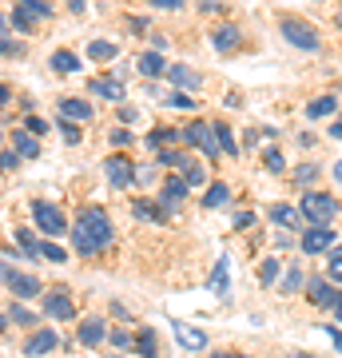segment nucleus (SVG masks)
<instances>
[{"label": "nucleus", "instance_id": "nucleus-1", "mask_svg": "<svg viewBox=\"0 0 342 358\" xmlns=\"http://www.w3.org/2000/svg\"><path fill=\"white\" fill-rule=\"evenodd\" d=\"M112 243V223L100 207H80L76 223H72V247L80 255H100Z\"/></svg>", "mask_w": 342, "mask_h": 358}, {"label": "nucleus", "instance_id": "nucleus-2", "mask_svg": "<svg viewBox=\"0 0 342 358\" xmlns=\"http://www.w3.org/2000/svg\"><path fill=\"white\" fill-rule=\"evenodd\" d=\"M303 215L315 223V227H330V219L339 215V203H334V195L327 192H306L303 195Z\"/></svg>", "mask_w": 342, "mask_h": 358}, {"label": "nucleus", "instance_id": "nucleus-3", "mask_svg": "<svg viewBox=\"0 0 342 358\" xmlns=\"http://www.w3.org/2000/svg\"><path fill=\"white\" fill-rule=\"evenodd\" d=\"M283 36L291 40L299 52H315L318 48V32H315V24H306V20H299V16H287L283 20Z\"/></svg>", "mask_w": 342, "mask_h": 358}, {"label": "nucleus", "instance_id": "nucleus-4", "mask_svg": "<svg viewBox=\"0 0 342 358\" xmlns=\"http://www.w3.org/2000/svg\"><path fill=\"white\" fill-rule=\"evenodd\" d=\"M32 219H36V227L44 231V235H64V231H68L64 211L56 203H44V199H36V203H32Z\"/></svg>", "mask_w": 342, "mask_h": 358}, {"label": "nucleus", "instance_id": "nucleus-5", "mask_svg": "<svg viewBox=\"0 0 342 358\" xmlns=\"http://www.w3.org/2000/svg\"><path fill=\"white\" fill-rule=\"evenodd\" d=\"M183 143H191V148H199L203 155H211L215 159L219 155V140H215V124H191V128H183Z\"/></svg>", "mask_w": 342, "mask_h": 358}, {"label": "nucleus", "instance_id": "nucleus-6", "mask_svg": "<svg viewBox=\"0 0 342 358\" xmlns=\"http://www.w3.org/2000/svg\"><path fill=\"white\" fill-rule=\"evenodd\" d=\"M44 315H48V319L68 322L72 315H76V303H72V294H68V291H48V294H44Z\"/></svg>", "mask_w": 342, "mask_h": 358}, {"label": "nucleus", "instance_id": "nucleus-7", "mask_svg": "<svg viewBox=\"0 0 342 358\" xmlns=\"http://www.w3.org/2000/svg\"><path fill=\"white\" fill-rule=\"evenodd\" d=\"M4 287L13 291V299H40V294H44V287H40L36 275H20V271H13Z\"/></svg>", "mask_w": 342, "mask_h": 358}, {"label": "nucleus", "instance_id": "nucleus-8", "mask_svg": "<svg viewBox=\"0 0 342 358\" xmlns=\"http://www.w3.org/2000/svg\"><path fill=\"white\" fill-rule=\"evenodd\" d=\"M104 171H108V183H112V187H127V183L136 179V167H131V159H124V155L104 159Z\"/></svg>", "mask_w": 342, "mask_h": 358}, {"label": "nucleus", "instance_id": "nucleus-9", "mask_svg": "<svg viewBox=\"0 0 342 358\" xmlns=\"http://www.w3.org/2000/svg\"><path fill=\"white\" fill-rule=\"evenodd\" d=\"M334 247V231L330 227H311L303 235V251L306 255H322V251H330Z\"/></svg>", "mask_w": 342, "mask_h": 358}, {"label": "nucleus", "instance_id": "nucleus-10", "mask_svg": "<svg viewBox=\"0 0 342 358\" xmlns=\"http://www.w3.org/2000/svg\"><path fill=\"white\" fill-rule=\"evenodd\" d=\"M306 294H311L315 307H334V303H339V291L330 287V279H311L306 282Z\"/></svg>", "mask_w": 342, "mask_h": 358}, {"label": "nucleus", "instance_id": "nucleus-11", "mask_svg": "<svg viewBox=\"0 0 342 358\" xmlns=\"http://www.w3.org/2000/svg\"><path fill=\"white\" fill-rule=\"evenodd\" d=\"M171 331H176V343L183 346V350H203V346H207V334L195 331V327H187V322H176Z\"/></svg>", "mask_w": 342, "mask_h": 358}, {"label": "nucleus", "instance_id": "nucleus-12", "mask_svg": "<svg viewBox=\"0 0 342 358\" xmlns=\"http://www.w3.org/2000/svg\"><path fill=\"white\" fill-rule=\"evenodd\" d=\"M88 88H92V96H100V100H124V84L112 80V76H96Z\"/></svg>", "mask_w": 342, "mask_h": 358}, {"label": "nucleus", "instance_id": "nucleus-13", "mask_svg": "<svg viewBox=\"0 0 342 358\" xmlns=\"http://www.w3.org/2000/svg\"><path fill=\"white\" fill-rule=\"evenodd\" d=\"M187 192H191V187H187V179H183V176L164 179V203L167 207H179L183 199H187Z\"/></svg>", "mask_w": 342, "mask_h": 358}, {"label": "nucleus", "instance_id": "nucleus-14", "mask_svg": "<svg viewBox=\"0 0 342 358\" xmlns=\"http://www.w3.org/2000/svg\"><path fill=\"white\" fill-rule=\"evenodd\" d=\"M271 219H275V223H279V227H299V223H303V207H287V203H275L271 207Z\"/></svg>", "mask_w": 342, "mask_h": 358}, {"label": "nucleus", "instance_id": "nucleus-15", "mask_svg": "<svg viewBox=\"0 0 342 358\" xmlns=\"http://www.w3.org/2000/svg\"><path fill=\"white\" fill-rule=\"evenodd\" d=\"M167 80H171V84H176V88H199V76H195V72H191L187 64H171L164 72Z\"/></svg>", "mask_w": 342, "mask_h": 358}, {"label": "nucleus", "instance_id": "nucleus-16", "mask_svg": "<svg viewBox=\"0 0 342 358\" xmlns=\"http://www.w3.org/2000/svg\"><path fill=\"white\" fill-rule=\"evenodd\" d=\"M48 350H56V334L52 331H36L24 343V355H48Z\"/></svg>", "mask_w": 342, "mask_h": 358}, {"label": "nucleus", "instance_id": "nucleus-17", "mask_svg": "<svg viewBox=\"0 0 342 358\" xmlns=\"http://www.w3.org/2000/svg\"><path fill=\"white\" fill-rule=\"evenodd\" d=\"M104 338H108V327H104L100 319H88L84 327H80V343L84 346H100Z\"/></svg>", "mask_w": 342, "mask_h": 358}, {"label": "nucleus", "instance_id": "nucleus-18", "mask_svg": "<svg viewBox=\"0 0 342 358\" xmlns=\"http://www.w3.org/2000/svg\"><path fill=\"white\" fill-rule=\"evenodd\" d=\"M13 143H16V155H20V159H36V155H40V143H36L32 131H16Z\"/></svg>", "mask_w": 342, "mask_h": 358}, {"label": "nucleus", "instance_id": "nucleus-19", "mask_svg": "<svg viewBox=\"0 0 342 358\" xmlns=\"http://www.w3.org/2000/svg\"><path fill=\"white\" fill-rule=\"evenodd\" d=\"M60 115L64 120H92V108H88V100H60Z\"/></svg>", "mask_w": 342, "mask_h": 358}, {"label": "nucleus", "instance_id": "nucleus-20", "mask_svg": "<svg viewBox=\"0 0 342 358\" xmlns=\"http://www.w3.org/2000/svg\"><path fill=\"white\" fill-rule=\"evenodd\" d=\"M16 13H24L28 20H48L52 8L44 4V0H16Z\"/></svg>", "mask_w": 342, "mask_h": 358}, {"label": "nucleus", "instance_id": "nucleus-21", "mask_svg": "<svg viewBox=\"0 0 342 358\" xmlns=\"http://www.w3.org/2000/svg\"><path fill=\"white\" fill-rule=\"evenodd\" d=\"M227 199H231L227 183H211V187H207V195H203V207H207V211H215V207H223Z\"/></svg>", "mask_w": 342, "mask_h": 358}, {"label": "nucleus", "instance_id": "nucleus-22", "mask_svg": "<svg viewBox=\"0 0 342 358\" xmlns=\"http://www.w3.org/2000/svg\"><path fill=\"white\" fill-rule=\"evenodd\" d=\"M131 211H136L140 219H152V223H164V219H167V207H164V203L152 207L148 199H136V203H131Z\"/></svg>", "mask_w": 342, "mask_h": 358}, {"label": "nucleus", "instance_id": "nucleus-23", "mask_svg": "<svg viewBox=\"0 0 342 358\" xmlns=\"http://www.w3.org/2000/svg\"><path fill=\"white\" fill-rule=\"evenodd\" d=\"M140 72H143V76H164V72H167L164 56H159V52H143V56H140Z\"/></svg>", "mask_w": 342, "mask_h": 358}, {"label": "nucleus", "instance_id": "nucleus-24", "mask_svg": "<svg viewBox=\"0 0 342 358\" xmlns=\"http://www.w3.org/2000/svg\"><path fill=\"white\" fill-rule=\"evenodd\" d=\"M115 52H120V48H115V44H108V40H92V44H88V56L96 60V64H104V60H115Z\"/></svg>", "mask_w": 342, "mask_h": 358}, {"label": "nucleus", "instance_id": "nucleus-25", "mask_svg": "<svg viewBox=\"0 0 342 358\" xmlns=\"http://www.w3.org/2000/svg\"><path fill=\"white\" fill-rule=\"evenodd\" d=\"M179 171H183V179H187V187H207V167H199V164H191L187 159Z\"/></svg>", "mask_w": 342, "mask_h": 358}, {"label": "nucleus", "instance_id": "nucleus-26", "mask_svg": "<svg viewBox=\"0 0 342 358\" xmlns=\"http://www.w3.org/2000/svg\"><path fill=\"white\" fill-rule=\"evenodd\" d=\"M279 291H283V294H294V291H303V271L294 267V263L287 267V275H283V282H279Z\"/></svg>", "mask_w": 342, "mask_h": 358}, {"label": "nucleus", "instance_id": "nucleus-27", "mask_svg": "<svg viewBox=\"0 0 342 358\" xmlns=\"http://www.w3.org/2000/svg\"><path fill=\"white\" fill-rule=\"evenodd\" d=\"M330 112H334V96H318V100H311V108H306L311 120H327Z\"/></svg>", "mask_w": 342, "mask_h": 358}, {"label": "nucleus", "instance_id": "nucleus-28", "mask_svg": "<svg viewBox=\"0 0 342 358\" xmlns=\"http://www.w3.org/2000/svg\"><path fill=\"white\" fill-rule=\"evenodd\" d=\"M215 140H219V152L239 155V143H235V136H231V128H227V124H215Z\"/></svg>", "mask_w": 342, "mask_h": 358}, {"label": "nucleus", "instance_id": "nucleus-29", "mask_svg": "<svg viewBox=\"0 0 342 358\" xmlns=\"http://www.w3.org/2000/svg\"><path fill=\"white\" fill-rule=\"evenodd\" d=\"M179 136H183V131H171V128H155L152 136H148V143H152L155 152H159V148H171V143H176Z\"/></svg>", "mask_w": 342, "mask_h": 358}, {"label": "nucleus", "instance_id": "nucleus-30", "mask_svg": "<svg viewBox=\"0 0 342 358\" xmlns=\"http://www.w3.org/2000/svg\"><path fill=\"white\" fill-rule=\"evenodd\" d=\"M52 72H80V56H72V52H56V56H52Z\"/></svg>", "mask_w": 342, "mask_h": 358}, {"label": "nucleus", "instance_id": "nucleus-31", "mask_svg": "<svg viewBox=\"0 0 342 358\" xmlns=\"http://www.w3.org/2000/svg\"><path fill=\"white\" fill-rule=\"evenodd\" d=\"M327 279L330 282H342V247H330V255H327Z\"/></svg>", "mask_w": 342, "mask_h": 358}, {"label": "nucleus", "instance_id": "nucleus-32", "mask_svg": "<svg viewBox=\"0 0 342 358\" xmlns=\"http://www.w3.org/2000/svg\"><path fill=\"white\" fill-rule=\"evenodd\" d=\"M235 44H239V28H235V24H227V28H219V32H215V48L219 52L235 48Z\"/></svg>", "mask_w": 342, "mask_h": 358}, {"label": "nucleus", "instance_id": "nucleus-33", "mask_svg": "<svg viewBox=\"0 0 342 358\" xmlns=\"http://www.w3.org/2000/svg\"><path fill=\"white\" fill-rule=\"evenodd\" d=\"M227 267H231L227 259H219V263H215V271H211V291H215V294H223V291H227Z\"/></svg>", "mask_w": 342, "mask_h": 358}, {"label": "nucleus", "instance_id": "nucleus-34", "mask_svg": "<svg viewBox=\"0 0 342 358\" xmlns=\"http://www.w3.org/2000/svg\"><path fill=\"white\" fill-rule=\"evenodd\" d=\"M136 346H140L143 358H159V355H155V331H140V334H136Z\"/></svg>", "mask_w": 342, "mask_h": 358}, {"label": "nucleus", "instance_id": "nucleus-35", "mask_svg": "<svg viewBox=\"0 0 342 358\" xmlns=\"http://www.w3.org/2000/svg\"><path fill=\"white\" fill-rule=\"evenodd\" d=\"M8 322H20V327H36V315H32V310H24L20 303H13V307H8Z\"/></svg>", "mask_w": 342, "mask_h": 358}, {"label": "nucleus", "instance_id": "nucleus-36", "mask_svg": "<svg viewBox=\"0 0 342 358\" xmlns=\"http://www.w3.org/2000/svg\"><path fill=\"white\" fill-rule=\"evenodd\" d=\"M36 255L48 259V263H64V259H68V251H64V247H56V243H40Z\"/></svg>", "mask_w": 342, "mask_h": 358}, {"label": "nucleus", "instance_id": "nucleus-37", "mask_svg": "<svg viewBox=\"0 0 342 358\" xmlns=\"http://www.w3.org/2000/svg\"><path fill=\"white\" fill-rule=\"evenodd\" d=\"M155 159H159L164 167H183V164H187V155L171 152V148H159V152H155Z\"/></svg>", "mask_w": 342, "mask_h": 358}, {"label": "nucleus", "instance_id": "nucleus-38", "mask_svg": "<svg viewBox=\"0 0 342 358\" xmlns=\"http://www.w3.org/2000/svg\"><path fill=\"white\" fill-rule=\"evenodd\" d=\"M275 279H279V263H275V259H266L263 267H259V282H263V287H271Z\"/></svg>", "mask_w": 342, "mask_h": 358}, {"label": "nucleus", "instance_id": "nucleus-39", "mask_svg": "<svg viewBox=\"0 0 342 358\" xmlns=\"http://www.w3.org/2000/svg\"><path fill=\"white\" fill-rule=\"evenodd\" d=\"M315 179H318V167L315 164H303L299 171H294V183H303V187H311Z\"/></svg>", "mask_w": 342, "mask_h": 358}, {"label": "nucleus", "instance_id": "nucleus-40", "mask_svg": "<svg viewBox=\"0 0 342 358\" xmlns=\"http://www.w3.org/2000/svg\"><path fill=\"white\" fill-rule=\"evenodd\" d=\"M60 131H64V140H68V143L84 140V136H80V128H76V120H64V115H60Z\"/></svg>", "mask_w": 342, "mask_h": 358}, {"label": "nucleus", "instance_id": "nucleus-41", "mask_svg": "<svg viewBox=\"0 0 342 358\" xmlns=\"http://www.w3.org/2000/svg\"><path fill=\"white\" fill-rule=\"evenodd\" d=\"M0 52H13V28L4 20V13H0Z\"/></svg>", "mask_w": 342, "mask_h": 358}, {"label": "nucleus", "instance_id": "nucleus-42", "mask_svg": "<svg viewBox=\"0 0 342 358\" xmlns=\"http://www.w3.org/2000/svg\"><path fill=\"white\" fill-rule=\"evenodd\" d=\"M263 164H266V171H275V176H279V171H287V164H283V155H279V152H266V155H263Z\"/></svg>", "mask_w": 342, "mask_h": 358}, {"label": "nucleus", "instance_id": "nucleus-43", "mask_svg": "<svg viewBox=\"0 0 342 358\" xmlns=\"http://www.w3.org/2000/svg\"><path fill=\"white\" fill-rule=\"evenodd\" d=\"M24 131H32V136H44V131H48V124H44L40 115H28V120H24Z\"/></svg>", "mask_w": 342, "mask_h": 358}, {"label": "nucleus", "instance_id": "nucleus-44", "mask_svg": "<svg viewBox=\"0 0 342 358\" xmlns=\"http://www.w3.org/2000/svg\"><path fill=\"white\" fill-rule=\"evenodd\" d=\"M167 108H176V112H191L195 103H191L187 96H167Z\"/></svg>", "mask_w": 342, "mask_h": 358}, {"label": "nucleus", "instance_id": "nucleus-45", "mask_svg": "<svg viewBox=\"0 0 342 358\" xmlns=\"http://www.w3.org/2000/svg\"><path fill=\"white\" fill-rule=\"evenodd\" d=\"M16 164H20V155L16 152H0V171H13Z\"/></svg>", "mask_w": 342, "mask_h": 358}, {"label": "nucleus", "instance_id": "nucleus-46", "mask_svg": "<svg viewBox=\"0 0 342 358\" xmlns=\"http://www.w3.org/2000/svg\"><path fill=\"white\" fill-rule=\"evenodd\" d=\"M152 8H167V13H179L183 8V0H148Z\"/></svg>", "mask_w": 342, "mask_h": 358}, {"label": "nucleus", "instance_id": "nucleus-47", "mask_svg": "<svg viewBox=\"0 0 342 358\" xmlns=\"http://www.w3.org/2000/svg\"><path fill=\"white\" fill-rule=\"evenodd\" d=\"M131 140H136V136H131V131H124V128H120V131H112V143H115V148H127Z\"/></svg>", "mask_w": 342, "mask_h": 358}, {"label": "nucleus", "instance_id": "nucleus-48", "mask_svg": "<svg viewBox=\"0 0 342 358\" xmlns=\"http://www.w3.org/2000/svg\"><path fill=\"white\" fill-rule=\"evenodd\" d=\"M199 8H203V13H223V4H219V0H199Z\"/></svg>", "mask_w": 342, "mask_h": 358}, {"label": "nucleus", "instance_id": "nucleus-49", "mask_svg": "<svg viewBox=\"0 0 342 358\" xmlns=\"http://www.w3.org/2000/svg\"><path fill=\"white\" fill-rule=\"evenodd\" d=\"M136 115H140L136 108H120V120H124V124H136Z\"/></svg>", "mask_w": 342, "mask_h": 358}, {"label": "nucleus", "instance_id": "nucleus-50", "mask_svg": "<svg viewBox=\"0 0 342 358\" xmlns=\"http://www.w3.org/2000/svg\"><path fill=\"white\" fill-rule=\"evenodd\" d=\"M112 343H115V346H127V343H131V334H127V331H115Z\"/></svg>", "mask_w": 342, "mask_h": 358}, {"label": "nucleus", "instance_id": "nucleus-51", "mask_svg": "<svg viewBox=\"0 0 342 358\" xmlns=\"http://www.w3.org/2000/svg\"><path fill=\"white\" fill-rule=\"evenodd\" d=\"M330 136H334V140H342V120H334V124H330Z\"/></svg>", "mask_w": 342, "mask_h": 358}, {"label": "nucleus", "instance_id": "nucleus-52", "mask_svg": "<svg viewBox=\"0 0 342 358\" xmlns=\"http://www.w3.org/2000/svg\"><path fill=\"white\" fill-rule=\"evenodd\" d=\"M13 100V92H8V84H0V103H8Z\"/></svg>", "mask_w": 342, "mask_h": 358}, {"label": "nucleus", "instance_id": "nucleus-53", "mask_svg": "<svg viewBox=\"0 0 342 358\" xmlns=\"http://www.w3.org/2000/svg\"><path fill=\"white\" fill-rule=\"evenodd\" d=\"M8 275H13V267H4V259H0V282H8Z\"/></svg>", "mask_w": 342, "mask_h": 358}, {"label": "nucleus", "instance_id": "nucleus-54", "mask_svg": "<svg viewBox=\"0 0 342 358\" xmlns=\"http://www.w3.org/2000/svg\"><path fill=\"white\" fill-rule=\"evenodd\" d=\"M334 315H339V319H342V294H339V303H334Z\"/></svg>", "mask_w": 342, "mask_h": 358}, {"label": "nucleus", "instance_id": "nucleus-55", "mask_svg": "<svg viewBox=\"0 0 342 358\" xmlns=\"http://www.w3.org/2000/svg\"><path fill=\"white\" fill-rule=\"evenodd\" d=\"M334 179H339V183H342V164H334Z\"/></svg>", "mask_w": 342, "mask_h": 358}, {"label": "nucleus", "instance_id": "nucleus-56", "mask_svg": "<svg viewBox=\"0 0 342 358\" xmlns=\"http://www.w3.org/2000/svg\"><path fill=\"white\" fill-rule=\"evenodd\" d=\"M4 327H8V315H0V331H4Z\"/></svg>", "mask_w": 342, "mask_h": 358}, {"label": "nucleus", "instance_id": "nucleus-57", "mask_svg": "<svg viewBox=\"0 0 342 358\" xmlns=\"http://www.w3.org/2000/svg\"><path fill=\"white\" fill-rule=\"evenodd\" d=\"M215 358H247V355H215Z\"/></svg>", "mask_w": 342, "mask_h": 358}, {"label": "nucleus", "instance_id": "nucleus-58", "mask_svg": "<svg viewBox=\"0 0 342 358\" xmlns=\"http://www.w3.org/2000/svg\"><path fill=\"white\" fill-rule=\"evenodd\" d=\"M334 24H339V28H342V8H339V16H334Z\"/></svg>", "mask_w": 342, "mask_h": 358}, {"label": "nucleus", "instance_id": "nucleus-59", "mask_svg": "<svg viewBox=\"0 0 342 358\" xmlns=\"http://www.w3.org/2000/svg\"><path fill=\"white\" fill-rule=\"evenodd\" d=\"M294 358H315V355H294Z\"/></svg>", "mask_w": 342, "mask_h": 358}, {"label": "nucleus", "instance_id": "nucleus-60", "mask_svg": "<svg viewBox=\"0 0 342 358\" xmlns=\"http://www.w3.org/2000/svg\"><path fill=\"white\" fill-rule=\"evenodd\" d=\"M0 140H4V131H0Z\"/></svg>", "mask_w": 342, "mask_h": 358}]
</instances>
